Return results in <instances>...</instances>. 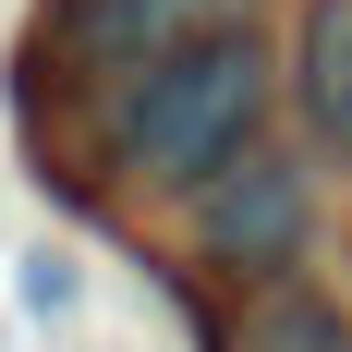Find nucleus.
Returning <instances> with one entry per match:
<instances>
[{"label":"nucleus","instance_id":"39448f33","mask_svg":"<svg viewBox=\"0 0 352 352\" xmlns=\"http://www.w3.org/2000/svg\"><path fill=\"white\" fill-rule=\"evenodd\" d=\"M231 352H352V316L328 304V292H267Z\"/></svg>","mask_w":352,"mask_h":352},{"label":"nucleus","instance_id":"7ed1b4c3","mask_svg":"<svg viewBox=\"0 0 352 352\" xmlns=\"http://www.w3.org/2000/svg\"><path fill=\"white\" fill-rule=\"evenodd\" d=\"M231 12H243V0H98V12H85V49L134 73V61H158V49H182V36L231 25Z\"/></svg>","mask_w":352,"mask_h":352},{"label":"nucleus","instance_id":"20e7f679","mask_svg":"<svg viewBox=\"0 0 352 352\" xmlns=\"http://www.w3.org/2000/svg\"><path fill=\"white\" fill-rule=\"evenodd\" d=\"M304 109L352 146V0H316L304 12Z\"/></svg>","mask_w":352,"mask_h":352},{"label":"nucleus","instance_id":"f257e3e1","mask_svg":"<svg viewBox=\"0 0 352 352\" xmlns=\"http://www.w3.org/2000/svg\"><path fill=\"white\" fill-rule=\"evenodd\" d=\"M255 109H267V61H255V36L207 25V36H182V49H158V61H134L122 158L158 170V182H195V170H219V158L255 134Z\"/></svg>","mask_w":352,"mask_h":352},{"label":"nucleus","instance_id":"f03ea898","mask_svg":"<svg viewBox=\"0 0 352 352\" xmlns=\"http://www.w3.org/2000/svg\"><path fill=\"white\" fill-rule=\"evenodd\" d=\"M304 243V170L292 158H243V182L207 195V255L219 267H280Z\"/></svg>","mask_w":352,"mask_h":352},{"label":"nucleus","instance_id":"423d86ee","mask_svg":"<svg viewBox=\"0 0 352 352\" xmlns=\"http://www.w3.org/2000/svg\"><path fill=\"white\" fill-rule=\"evenodd\" d=\"M12 292H25L36 328H49V316H85V255H73V243H25V255H12Z\"/></svg>","mask_w":352,"mask_h":352}]
</instances>
